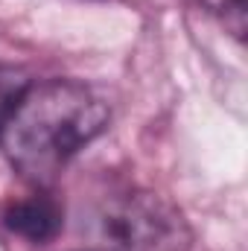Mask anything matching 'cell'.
<instances>
[{"label": "cell", "instance_id": "cell-2", "mask_svg": "<svg viewBox=\"0 0 248 251\" xmlns=\"http://www.w3.org/2000/svg\"><path fill=\"white\" fill-rule=\"evenodd\" d=\"M94 240L97 251H187L190 228L164 196L128 187L97 204Z\"/></svg>", "mask_w": 248, "mask_h": 251}, {"label": "cell", "instance_id": "cell-5", "mask_svg": "<svg viewBox=\"0 0 248 251\" xmlns=\"http://www.w3.org/2000/svg\"><path fill=\"white\" fill-rule=\"evenodd\" d=\"M21 85H24V79H21L18 73H12V70H0V114H3V108L9 105V100L18 94Z\"/></svg>", "mask_w": 248, "mask_h": 251}, {"label": "cell", "instance_id": "cell-1", "mask_svg": "<svg viewBox=\"0 0 248 251\" xmlns=\"http://www.w3.org/2000/svg\"><path fill=\"white\" fill-rule=\"evenodd\" d=\"M105 100L76 79L24 82L0 114V152L32 184L47 187L108 126Z\"/></svg>", "mask_w": 248, "mask_h": 251}, {"label": "cell", "instance_id": "cell-3", "mask_svg": "<svg viewBox=\"0 0 248 251\" xmlns=\"http://www.w3.org/2000/svg\"><path fill=\"white\" fill-rule=\"evenodd\" d=\"M3 222L12 234L41 246V243H50L59 231H62L64 213L62 204L47 196V193H32L26 199H18L6 207L3 213Z\"/></svg>", "mask_w": 248, "mask_h": 251}, {"label": "cell", "instance_id": "cell-4", "mask_svg": "<svg viewBox=\"0 0 248 251\" xmlns=\"http://www.w3.org/2000/svg\"><path fill=\"white\" fill-rule=\"evenodd\" d=\"M201 3L213 15H219L234 35L246 32V0H201Z\"/></svg>", "mask_w": 248, "mask_h": 251}, {"label": "cell", "instance_id": "cell-6", "mask_svg": "<svg viewBox=\"0 0 248 251\" xmlns=\"http://www.w3.org/2000/svg\"><path fill=\"white\" fill-rule=\"evenodd\" d=\"M94 251H97V249H94Z\"/></svg>", "mask_w": 248, "mask_h": 251}]
</instances>
